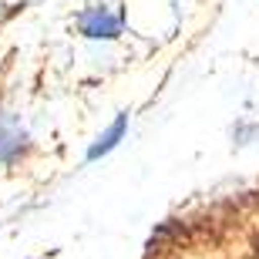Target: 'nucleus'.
<instances>
[{
    "mask_svg": "<svg viewBox=\"0 0 259 259\" xmlns=\"http://www.w3.org/2000/svg\"><path fill=\"white\" fill-rule=\"evenodd\" d=\"M81 34L95 40H111L121 34V20L111 14L108 7H91L81 14Z\"/></svg>",
    "mask_w": 259,
    "mask_h": 259,
    "instance_id": "f257e3e1",
    "label": "nucleus"
},
{
    "mask_svg": "<svg viewBox=\"0 0 259 259\" xmlns=\"http://www.w3.org/2000/svg\"><path fill=\"white\" fill-rule=\"evenodd\" d=\"M24 142H27V135L17 125V118L0 108V162H14L24 152Z\"/></svg>",
    "mask_w": 259,
    "mask_h": 259,
    "instance_id": "f03ea898",
    "label": "nucleus"
},
{
    "mask_svg": "<svg viewBox=\"0 0 259 259\" xmlns=\"http://www.w3.org/2000/svg\"><path fill=\"white\" fill-rule=\"evenodd\" d=\"M125 128H128V111H121V115L111 121V128H108L101 138H98L91 148H88V162H95V158H101V155H108L111 148H115L121 138H125Z\"/></svg>",
    "mask_w": 259,
    "mask_h": 259,
    "instance_id": "7ed1b4c3",
    "label": "nucleus"
}]
</instances>
